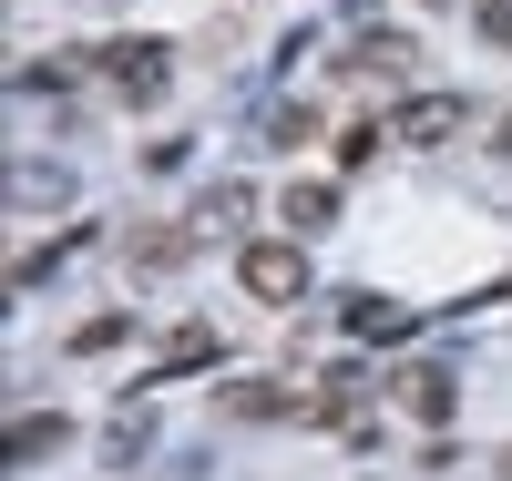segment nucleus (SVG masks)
Segmentation results:
<instances>
[{
	"label": "nucleus",
	"mask_w": 512,
	"mask_h": 481,
	"mask_svg": "<svg viewBox=\"0 0 512 481\" xmlns=\"http://www.w3.org/2000/svg\"><path fill=\"white\" fill-rule=\"evenodd\" d=\"M502 154H512V113H502Z\"/></svg>",
	"instance_id": "obj_14"
},
{
	"label": "nucleus",
	"mask_w": 512,
	"mask_h": 481,
	"mask_svg": "<svg viewBox=\"0 0 512 481\" xmlns=\"http://www.w3.org/2000/svg\"><path fill=\"white\" fill-rule=\"evenodd\" d=\"M195 256V226H144L134 236V267H185Z\"/></svg>",
	"instance_id": "obj_10"
},
{
	"label": "nucleus",
	"mask_w": 512,
	"mask_h": 481,
	"mask_svg": "<svg viewBox=\"0 0 512 481\" xmlns=\"http://www.w3.org/2000/svg\"><path fill=\"white\" fill-rule=\"evenodd\" d=\"M123 338H134L123 318H82V328H72V348H82V359H103V348H123Z\"/></svg>",
	"instance_id": "obj_11"
},
{
	"label": "nucleus",
	"mask_w": 512,
	"mask_h": 481,
	"mask_svg": "<svg viewBox=\"0 0 512 481\" xmlns=\"http://www.w3.org/2000/svg\"><path fill=\"white\" fill-rule=\"evenodd\" d=\"M236 277H246V297H267V308H297V297H308V246L256 236V246L236 256Z\"/></svg>",
	"instance_id": "obj_1"
},
{
	"label": "nucleus",
	"mask_w": 512,
	"mask_h": 481,
	"mask_svg": "<svg viewBox=\"0 0 512 481\" xmlns=\"http://www.w3.org/2000/svg\"><path fill=\"white\" fill-rule=\"evenodd\" d=\"M420 11H441V0H420Z\"/></svg>",
	"instance_id": "obj_15"
},
{
	"label": "nucleus",
	"mask_w": 512,
	"mask_h": 481,
	"mask_svg": "<svg viewBox=\"0 0 512 481\" xmlns=\"http://www.w3.org/2000/svg\"><path fill=\"white\" fill-rule=\"evenodd\" d=\"M390 134H400L410 154H431V144H451V134H461V103H451V93H420V103H400Z\"/></svg>",
	"instance_id": "obj_3"
},
{
	"label": "nucleus",
	"mask_w": 512,
	"mask_h": 481,
	"mask_svg": "<svg viewBox=\"0 0 512 481\" xmlns=\"http://www.w3.org/2000/svg\"><path fill=\"white\" fill-rule=\"evenodd\" d=\"M164 369H216V338H205V328H185L175 348H164Z\"/></svg>",
	"instance_id": "obj_12"
},
{
	"label": "nucleus",
	"mask_w": 512,
	"mask_h": 481,
	"mask_svg": "<svg viewBox=\"0 0 512 481\" xmlns=\"http://www.w3.org/2000/svg\"><path fill=\"white\" fill-rule=\"evenodd\" d=\"M349 328H359L369 348H400V338H410V308H390V297H349Z\"/></svg>",
	"instance_id": "obj_6"
},
{
	"label": "nucleus",
	"mask_w": 512,
	"mask_h": 481,
	"mask_svg": "<svg viewBox=\"0 0 512 481\" xmlns=\"http://www.w3.org/2000/svg\"><path fill=\"white\" fill-rule=\"evenodd\" d=\"M62 441H72V420H52V410H41V420H21L11 441H0V461L21 471V461H41V451H62Z\"/></svg>",
	"instance_id": "obj_7"
},
{
	"label": "nucleus",
	"mask_w": 512,
	"mask_h": 481,
	"mask_svg": "<svg viewBox=\"0 0 512 481\" xmlns=\"http://www.w3.org/2000/svg\"><path fill=\"white\" fill-rule=\"evenodd\" d=\"M226 410H236V420H287L297 400H287L277 379H236V389H226Z\"/></svg>",
	"instance_id": "obj_9"
},
{
	"label": "nucleus",
	"mask_w": 512,
	"mask_h": 481,
	"mask_svg": "<svg viewBox=\"0 0 512 481\" xmlns=\"http://www.w3.org/2000/svg\"><path fill=\"white\" fill-rule=\"evenodd\" d=\"M277 215H287L297 236H328V226H338V185H287V195H277Z\"/></svg>",
	"instance_id": "obj_5"
},
{
	"label": "nucleus",
	"mask_w": 512,
	"mask_h": 481,
	"mask_svg": "<svg viewBox=\"0 0 512 481\" xmlns=\"http://www.w3.org/2000/svg\"><path fill=\"white\" fill-rule=\"evenodd\" d=\"M349 62H359V72H420V52H410L400 31H359V41H349Z\"/></svg>",
	"instance_id": "obj_8"
},
{
	"label": "nucleus",
	"mask_w": 512,
	"mask_h": 481,
	"mask_svg": "<svg viewBox=\"0 0 512 481\" xmlns=\"http://www.w3.org/2000/svg\"><path fill=\"white\" fill-rule=\"evenodd\" d=\"M472 21H482V41H512V0H472Z\"/></svg>",
	"instance_id": "obj_13"
},
{
	"label": "nucleus",
	"mask_w": 512,
	"mask_h": 481,
	"mask_svg": "<svg viewBox=\"0 0 512 481\" xmlns=\"http://www.w3.org/2000/svg\"><path fill=\"white\" fill-rule=\"evenodd\" d=\"M390 400H400L420 430H441V420H451V369H400V379H390Z\"/></svg>",
	"instance_id": "obj_4"
},
{
	"label": "nucleus",
	"mask_w": 512,
	"mask_h": 481,
	"mask_svg": "<svg viewBox=\"0 0 512 481\" xmlns=\"http://www.w3.org/2000/svg\"><path fill=\"white\" fill-rule=\"evenodd\" d=\"M103 72L123 103H164V82H175V52L164 41H103Z\"/></svg>",
	"instance_id": "obj_2"
}]
</instances>
